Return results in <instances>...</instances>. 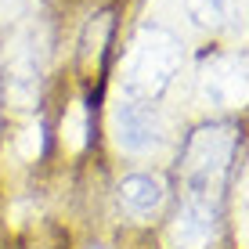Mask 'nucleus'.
<instances>
[{
	"label": "nucleus",
	"mask_w": 249,
	"mask_h": 249,
	"mask_svg": "<svg viewBox=\"0 0 249 249\" xmlns=\"http://www.w3.org/2000/svg\"><path fill=\"white\" fill-rule=\"evenodd\" d=\"M231 148H235V141H231V134L224 126H202V130H195V137L188 141V156H184V174H188V184H192L195 199L213 195L220 188Z\"/></svg>",
	"instance_id": "nucleus-1"
},
{
	"label": "nucleus",
	"mask_w": 249,
	"mask_h": 249,
	"mask_svg": "<svg viewBox=\"0 0 249 249\" xmlns=\"http://www.w3.org/2000/svg\"><path fill=\"white\" fill-rule=\"evenodd\" d=\"M174 65H177V54L170 47V40L152 36V44H141L126 62V90L141 94V98H156L166 90Z\"/></svg>",
	"instance_id": "nucleus-2"
},
{
	"label": "nucleus",
	"mask_w": 249,
	"mask_h": 249,
	"mask_svg": "<svg viewBox=\"0 0 249 249\" xmlns=\"http://www.w3.org/2000/svg\"><path fill=\"white\" fill-rule=\"evenodd\" d=\"M112 130H116V144L123 152H130V156H148V152H156L162 144V126H159L156 112L144 105H134V101L116 108Z\"/></svg>",
	"instance_id": "nucleus-3"
},
{
	"label": "nucleus",
	"mask_w": 249,
	"mask_h": 249,
	"mask_svg": "<svg viewBox=\"0 0 249 249\" xmlns=\"http://www.w3.org/2000/svg\"><path fill=\"white\" fill-rule=\"evenodd\" d=\"M213 228H217V213L206 199H192L177 213L174 228H170V242L174 249H206L213 238Z\"/></svg>",
	"instance_id": "nucleus-4"
},
{
	"label": "nucleus",
	"mask_w": 249,
	"mask_h": 249,
	"mask_svg": "<svg viewBox=\"0 0 249 249\" xmlns=\"http://www.w3.org/2000/svg\"><path fill=\"white\" fill-rule=\"evenodd\" d=\"M162 199H166V184H162L159 177H152V174H134V177H126V181L119 184V202H123V210L137 220L152 217L162 206Z\"/></svg>",
	"instance_id": "nucleus-5"
},
{
	"label": "nucleus",
	"mask_w": 249,
	"mask_h": 249,
	"mask_svg": "<svg viewBox=\"0 0 249 249\" xmlns=\"http://www.w3.org/2000/svg\"><path fill=\"white\" fill-rule=\"evenodd\" d=\"M202 98H206V105H235V98H238V80L231 72H224V69H206V76H202Z\"/></svg>",
	"instance_id": "nucleus-6"
},
{
	"label": "nucleus",
	"mask_w": 249,
	"mask_h": 249,
	"mask_svg": "<svg viewBox=\"0 0 249 249\" xmlns=\"http://www.w3.org/2000/svg\"><path fill=\"white\" fill-rule=\"evenodd\" d=\"M62 141H65V148H69V152H80L83 144H87V112H83V105H76V108H72V116L65 119V126H62Z\"/></svg>",
	"instance_id": "nucleus-7"
},
{
	"label": "nucleus",
	"mask_w": 249,
	"mask_h": 249,
	"mask_svg": "<svg viewBox=\"0 0 249 249\" xmlns=\"http://www.w3.org/2000/svg\"><path fill=\"white\" fill-rule=\"evenodd\" d=\"M40 144H44V137H40V126H29V130L22 134L18 152H22L25 159H33V156H40Z\"/></svg>",
	"instance_id": "nucleus-8"
},
{
	"label": "nucleus",
	"mask_w": 249,
	"mask_h": 249,
	"mask_svg": "<svg viewBox=\"0 0 249 249\" xmlns=\"http://www.w3.org/2000/svg\"><path fill=\"white\" fill-rule=\"evenodd\" d=\"M192 7L199 11V18H206V22L220 15V0H192Z\"/></svg>",
	"instance_id": "nucleus-9"
}]
</instances>
